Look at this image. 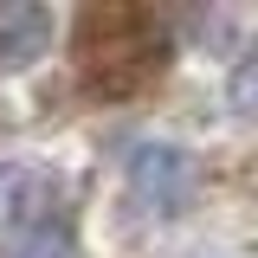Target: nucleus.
Segmentation results:
<instances>
[{"label":"nucleus","instance_id":"1","mask_svg":"<svg viewBox=\"0 0 258 258\" xmlns=\"http://www.w3.org/2000/svg\"><path fill=\"white\" fill-rule=\"evenodd\" d=\"M174 39L149 7H91L78 20V84L103 103L142 97L168 71Z\"/></svg>","mask_w":258,"mask_h":258},{"label":"nucleus","instance_id":"2","mask_svg":"<svg viewBox=\"0 0 258 258\" xmlns=\"http://www.w3.org/2000/svg\"><path fill=\"white\" fill-rule=\"evenodd\" d=\"M123 181L129 194H136V207L142 213H187L194 187H200V168H194V155L181 149V142H161V136H142V142H129L123 155Z\"/></svg>","mask_w":258,"mask_h":258},{"label":"nucleus","instance_id":"3","mask_svg":"<svg viewBox=\"0 0 258 258\" xmlns=\"http://www.w3.org/2000/svg\"><path fill=\"white\" fill-rule=\"evenodd\" d=\"M52 200H58L52 174L20 168V161H7V168H0V226H20V232H32V226H45Z\"/></svg>","mask_w":258,"mask_h":258},{"label":"nucleus","instance_id":"4","mask_svg":"<svg viewBox=\"0 0 258 258\" xmlns=\"http://www.w3.org/2000/svg\"><path fill=\"white\" fill-rule=\"evenodd\" d=\"M45 45H52V7H32V0L0 7V71L32 64Z\"/></svg>","mask_w":258,"mask_h":258},{"label":"nucleus","instance_id":"5","mask_svg":"<svg viewBox=\"0 0 258 258\" xmlns=\"http://www.w3.org/2000/svg\"><path fill=\"white\" fill-rule=\"evenodd\" d=\"M0 258H71V239H64L58 226H32V232H20Z\"/></svg>","mask_w":258,"mask_h":258}]
</instances>
